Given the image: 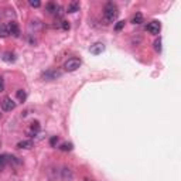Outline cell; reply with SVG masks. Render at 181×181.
Here are the masks:
<instances>
[{
	"label": "cell",
	"instance_id": "6da1fadb",
	"mask_svg": "<svg viewBox=\"0 0 181 181\" xmlns=\"http://www.w3.org/2000/svg\"><path fill=\"white\" fill-rule=\"evenodd\" d=\"M118 16H119L118 6L115 3H112V2L106 3V6L103 9V20L106 21V23H113L118 19Z\"/></svg>",
	"mask_w": 181,
	"mask_h": 181
},
{
	"label": "cell",
	"instance_id": "7a4b0ae2",
	"mask_svg": "<svg viewBox=\"0 0 181 181\" xmlns=\"http://www.w3.org/2000/svg\"><path fill=\"white\" fill-rule=\"evenodd\" d=\"M81 67V60L79 58H70L68 61H65L64 64V70L68 72H74Z\"/></svg>",
	"mask_w": 181,
	"mask_h": 181
},
{
	"label": "cell",
	"instance_id": "3957f363",
	"mask_svg": "<svg viewBox=\"0 0 181 181\" xmlns=\"http://www.w3.org/2000/svg\"><path fill=\"white\" fill-rule=\"evenodd\" d=\"M14 108H16V102H14L10 96L3 98V101H2V109H3L4 112H12Z\"/></svg>",
	"mask_w": 181,
	"mask_h": 181
},
{
	"label": "cell",
	"instance_id": "277c9868",
	"mask_svg": "<svg viewBox=\"0 0 181 181\" xmlns=\"http://www.w3.org/2000/svg\"><path fill=\"white\" fill-rule=\"evenodd\" d=\"M160 30H161V24L159 23V21H152V23H149L147 26V31L150 34H159L160 33Z\"/></svg>",
	"mask_w": 181,
	"mask_h": 181
},
{
	"label": "cell",
	"instance_id": "5b68a950",
	"mask_svg": "<svg viewBox=\"0 0 181 181\" xmlns=\"http://www.w3.org/2000/svg\"><path fill=\"white\" fill-rule=\"evenodd\" d=\"M89 51H90V54H94V55H99V54H102L103 51H105V45H103L102 43H96V44L90 45Z\"/></svg>",
	"mask_w": 181,
	"mask_h": 181
},
{
	"label": "cell",
	"instance_id": "8992f818",
	"mask_svg": "<svg viewBox=\"0 0 181 181\" xmlns=\"http://www.w3.org/2000/svg\"><path fill=\"white\" fill-rule=\"evenodd\" d=\"M7 29H9V34H13L14 37H19V36H20V29H19L17 23H14V21L9 23V24H7Z\"/></svg>",
	"mask_w": 181,
	"mask_h": 181
},
{
	"label": "cell",
	"instance_id": "52a82bcc",
	"mask_svg": "<svg viewBox=\"0 0 181 181\" xmlns=\"http://www.w3.org/2000/svg\"><path fill=\"white\" fill-rule=\"evenodd\" d=\"M61 77V72L58 71H47L45 74H43V78L47 79V81H53V79H57Z\"/></svg>",
	"mask_w": 181,
	"mask_h": 181
},
{
	"label": "cell",
	"instance_id": "ba28073f",
	"mask_svg": "<svg viewBox=\"0 0 181 181\" xmlns=\"http://www.w3.org/2000/svg\"><path fill=\"white\" fill-rule=\"evenodd\" d=\"M79 7H81L79 2H71L68 4V7H67V13H77L79 10Z\"/></svg>",
	"mask_w": 181,
	"mask_h": 181
},
{
	"label": "cell",
	"instance_id": "9c48e42d",
	"mask_svg": "<svg viewBox=\"0 0 181 181\" xmlns=\"http://www.w3.org/2000/svg\"><path fill=\"white\" fill-rule=\"evenodd\" d=\"M33 146H34V143L31 142V140H21V142H19L17 143V147L19 149H33Z\"/></svg>",
	"mask_w": 181,
	"mask_h": 181
},
{
	"label": "cell",
	"instance_id": "30bf717a",
	"mask_svg": "<svg viewBox=\"0 0 181 181\" xmlns=\"http://www.w3.org/2000/svg\"><path fill=\"white\" fill-rule=\"evenodd\" d=\"M38 132H40V123H38V122H33V123H31V126H30L29 135L34 136V135H37Z\"/></svg>",
	"mask_w": 181,
	"mask_h": 181
},
{
	"label": "cell",
	"instance_id": "8fae6325",
	"mask_svg": "<svg viewBox=\"0 0 181 181\" xmlns=\"http://www.w3.org/2000/svg\"><path fill=\"white\" fill-rule=\"evenodd\" d=\"M2 58H3V61H6V62H14V61H16V57H14V54H13V53H9V51H7V53H4Z\"/></svg>",
	"mask_w": 181,
	"mask_h": 181
},
{
	"label": "cell",
	"instance_id": "7c38bea8",
	"mask_svg": "<svg viewBox=\"0 0 181 181\" xmlns=\"http://www.w3.org/2000/svg\"><path fill=\"white\" fill-rule=\"evenodd\" d=\"M132 23L133 24H142L143 23V14L142 13H136L135 16L132 17Z\"/></svg>",
	"mask_w": 181,
	"mask_h": 181
},
{
	"label": "cell",
	"instance_id": "4fadbf2b",
	"mask_svg": "<svg viewBox=\"0 0 181 181\" xmlns=\"http://www.w3.org/2000/svg\"><path fill=\"white\" fill-rule=\"evenodd\" d=\"M62 177L64 178H68V180H72L74 178V174H72V171H71L70 169H62Z\"/></svg>",
	"mask_w": 181,
	"mask_h": 181
},
{
	"label": "cell",
	"instance_id": "5bb4252c",
	"mask_svg": "<svg viewBox=\"0 0 181 181\" xmlns=\"http://www.w3.org/2000/svg\"><path fill=\"white\" fill-rule=\"evenodd\" d=\"M17 98H19V101H20V102H24L26 98H27V95H26V90H23V89H19V90H17Z\"/></svg>",
	"mask_w": 181,
	"mask_h": 181
},
{
	"label": "cell",
	"instance_id": "9a60e30c",
	"mask_svg": "<svg viewBox=\"0 0 181 181\" xmlns=\"http://www.w3.org/2000/svg\"><path fill=\"white\" fill-rule=\"evenodd\" d=\"M57 7H58V6L55 3H48V4H47V10H48V13H51V14H55Z\"/></svg>",
	"mask_w": 181,
	"mask_h": 181
},
{
	"label": "cell",
	"instance_id": "2e32d148",
	"mask_svg": "<svg viewBox=\"0 0 181 181\" xmlns=\"http://www.w3.org/2000/svg\"><path fill=\"white\" fill-rule=\"evenodd\" d=\"M7 36H9L7 26H0V37H7Z\"/></svg>",
	"mask_w": 181,
	"mask_h": 181
},
{
	"label": "cell",
	"instance_id": "e0dca14e",
	"mask_svg": "<svg viewBox=\"0 0 181 181\" xmlns=\"http://www.w3.org/2000/svg\"><path fill=\"white\" fill-rule=\"evenodd\" d=\"M62 150V152H70L71 149H72V144L71 143H64V144H61V147H60Z\"/></svg>",
	"mask_w": 181,
	"mask_h": 181
},
{
	"label": "cell",
	"instance_id": "ac0fdd59",
	"mask_svg": "<svg viewBox=\"0 0 181 181\" xmlns=\"http://www.w3.org/2000/svg\"><path fill=\"white\" fill-rule=\"evenodd\" d=\"M154 50H156L157 53H160L161 51V38H159V40L154 41Z\"/></svg>",
	"mask_w": 181,
	"mask_h": 181
},
{
	"label": "cell",
	"instance_id": "d6986e66",
	"mask_svg": "<svg viewBox=\"0 0 181 181\" xmlns=\"http://www.w3.org/2000/svg\"><path fill=\"white\" fill-rule=\"evenodd\" d=\"M125 27V21L122 20V21H118V23H116V26H115V30L116 31H120V30L123 29Z\"/></svg>",
	"mask_w": 181,
	"mask_h": 181
},
{
	"label": "cell",
	"instance_id": "ffe728a7",
	"mask_svg": "<svg viewBox=\"0 0 181 181\" xmlns=\"http://www.w3.org/2000/svg\"><path fill=\"white\" fill-rule=\"evenodd\" d=\"M29 4L31 6V7H40V6H41V3H40L38 0H30Z\"/></svg>",
	"mask_w": 181,
	"mask_h": 181
},
{
	"label": "cell",
	"instance_id": "44dd1931",
	"mask_svg": "<svg viewBox=\"0 0 181 181\" xmlns=\"http://www.w3.org/2000/svg\"><path fill=\"white\" fill-rule=\"evenodd\" d=\"M57 143H58V136H53L51 140H50V144H51V146H55Z\"/></svg>",
	"mask_w": 181,
	"mask_h": 181
},
{
	"label": "cell",
	"instance_id": "7402d4cb",
	"mask_svg": "<svg viewBox=\"0 0 181 181\" xmlns=\"http://www.w3.org/2000/svg\"><path fill=\"white\" fill-rule=\"evenodd\" d=\"M62 29H64V30H70V23H68V21H62Z\"/></svg>",
	"mask_w": 181,
	"mask_h": 181
},
{
	"label": "cell",
	"instance_id": "603a6c76",
	"mask_svg": "<svg viewBox=\"0 0 181 181\" xmlns=\"http://www.w3.org/2000/svg\"><path fill=\"white\" fill-rule=\"evenodd\" d=\"M3 88H4V84H3V78L0 77V92L3 90Z\"/></svg>",
	"mask_w": 181,
	"mask_h": 181
},
{
	"label": "cell",
	"instance_id": "cb8c5ba5",
	"mask_svg": "<svg viewBox=\"0 0 181 181\" xmlns=\"http://www.w3.org/2000/svg\"><path fill=\"white\" fill-rule=\"evenodd\" d=\"M0 118H2V113H0Z\"/></svg>",
	"mask_w": 181,
	"mask_h": 181
}]
</instances>
